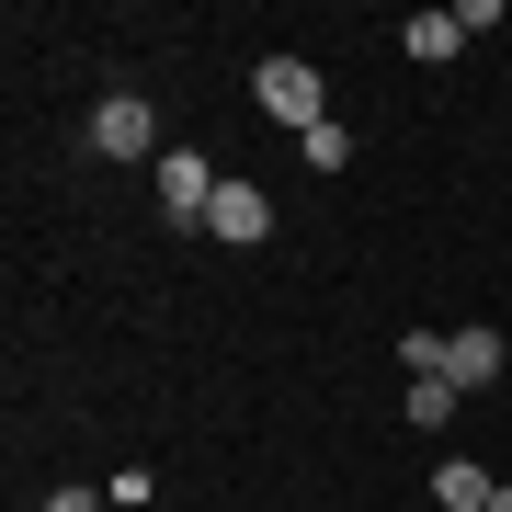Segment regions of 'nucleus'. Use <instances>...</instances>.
<instances>
[{"instance_id":"11","label":"nucleus","mask_w":512,"mask_h":512,"mask_svg":"<svg viewBox=\"0 0 512 512\" xmlns=\"http://www.w3.org/2000/svg\"><path fill=\"white\" fill-rule=\"evenodd\" d=\"M490 512H512V490H490Z\"/></svg>"},{"instance_id":"9","label":"nucleus","mask_w":512,"mask_h":512,"mask_svg":"<svg viewBox=\"0 0 512 512\" xmlns=\"http://www.w3.org/2000/svg\"><path fill=\"white\" fill-rule=\"evenodd\" d=\"M296 160H308V171H353V137H342V126H308V137H296Z\"/></svg>"},{"instance_id":"1","label":"nucleus","mask_w":512,"mask_h":512,"mask_svg":"<svg viewBox=\"0 0 512 512\" xmlns=\"http://www.w3.org/2000/svg\"><path fill=\"white\" fill-rule=\"evenodd\" d=\"M251 103L274 114V126H296V137L330 126V80L308 69V57H262V69H251Z\"/></svg>"},{"instance_id":"3","label":"nucleus","mask_w":512,"mask_h":512,"mask_svg":"<svg viewBox=\"0 0 512 512\" xmlns=\"http://www.w3.org/2000/svg\"><path fill=\"white\" fill-rule=\"evenodd\" d=\"M217 183H228V171H205V148H160V160H148V194H160V217H171V228H205Z\"/></svg>"},{"instance_id":"10","label":"nucleus","mask_w":512,"mask_h":512,"mask_svg":"<svg viewBox=\"0 0 512 512\" xmlns=\"http://www.w3.org/2000/svg\"><path fill=\"white\" fill-rule=\"evenodd\" d=\"M35 512H103V490H80V478H69V490H46Z\"/></svg>"},{"instance_id":"7","label":"nucleus","mask_w":512,"mask_h":512,"mask_svg":"<svg viewBox=\"0 0 512 512\" xmlns=\"http://www.w3.org/2000/svg\"><path fill=\"white\" fill-rule=\"evenodd\" d=\"M399 410H410V433H444V421L467 410V387H456V376H410V399H399Z\"/></svg>"},{"instance_id":"6","label":"nucleus","mask_w":512,"mask_h":512,"mask_svg":"<svg viewBox=\"0 0 512 512\" xmlns=\"http://www.w3.org/2000/svg\"><path fill=\"white\" fill-rule=\"evenodd\" d=\"M399 46L421 57V69H433V57H456V46H467V23H456V0H444V12H410V23H399Z\"/></svg>"},{"instance_id":"4","label":"nucleus","mask_w":512,"mask_h":512,"mask_svg":"<svg viewBox=\"0 0 512 512\" xmlns=\"http://www.w3.org/2000/svg\"><path fill=\"white\" fill-rule=\"evenodd\" d=\"M501 365H512V342H501L490 319H467V330H444V376H456L467 399H478V387H501Z\"/></svg>"},{"instance_id":"2","label":"nucleus","mask_w":512,"mask_h":512,"mask_svg":"<svg viewBox=\"0 0 512 512\" xmlns=\"http://www.w3.org/2000/svg\"><path fill=\"white\" fill-rule=\"evenodd\" d=\"M80 148H92V160H160V114H148V92H103L92 126H80Z\"/></svg>"},{"instance_id":"5","label":"nucleus","mask_w":512,"mask_h":512,"mask_svg":"<svg viewBox=\"0 0 512 512\" xmlns=\"http://www.w3.org/2000/svg\"><path fill=\"white\" fill-rule=\"evenodd\" d=\"M262 228H274V194H262V183H217V205H205V239H228V251H251Z\"/></svg>"},{"instance_id":"8","label":"nucleus","mask_w":512,"mask_h":512,"mask_svg":"<svg viewBox=\"0 0 512 512\" xmlns=\"http://www.w3.org/2000/svg\"><path fill=\"white\" fill-rule=\"evenodd\" d=\"M490 490H501V478H478L467 456H444V467H433V501H444V512H490Z\"/></svg>"}]
</instances>
